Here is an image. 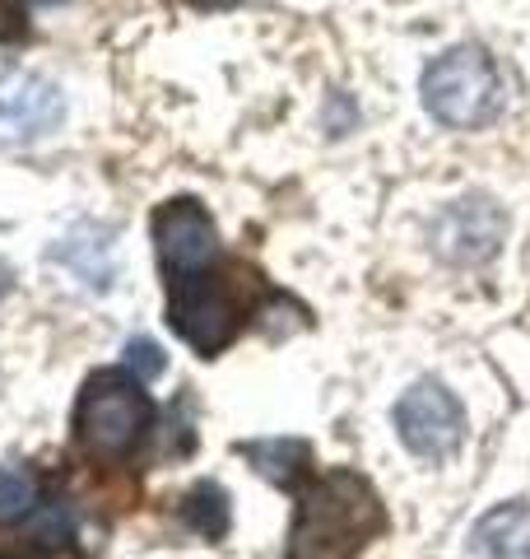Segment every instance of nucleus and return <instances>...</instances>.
Here are the masks:
<instances>
[{"instance_id": "obj_1", "label": "nucleus", "mask_w": 530, "mask_h": 559, "mask_svg": "<svg viewBox=\"0 0 530 559\" xmlns=\"http://www.w3.org/2000/svg\"><path fill=\"white\" fill-rule=\"evenodd\" d=\"M154 425V401L131 369H103L84 382L75 406V439L88 457H127Z\"/></svg>"}, {"instance_id": "obj_2", "label": "nucleus", "mask_w": 530, "mask_h": 559, "mask_svg": "<svg viewBox=\"0 0 530 559\" xmlns=\"http://www.w3.org/2000/svg\"><path fill=\"white\" fill-rule=\"evenodd\" d=\"M423 108L442 127L474 131L498 117L503 108V75L484 47H451L423 70Z\"/></svg>"}, {"instance_id": "obj_3", "label": "nucleus", "mask_w": 530, "mask_h": 559, "mask_svg": "<svg viewBox=\"0 0 530 559\" xmlns=\"http://www.w3.org/2000/svg\"><path fill=\"white\" fill-rule=\"evenodd\" d=\"M396 433H400V443L423 462L451 457V452L461 448V439H466L461 401L442 388V382L423 378L396 401Z\"/></svg>"}, {"instance_id": "obj_4", "label": "nucleus", "mask_w": 530, "mask_h": 559, "mask_svg": "<svg viewBox=\"0 0 530 559\" xmlns=\"http://www.w3.org/2000/svg\"><path fill=\"white\" fill-rule=\"evenodd\" d=\"M168 322L191 349L201 355H219V349L238 336V308L219 285H205L201 275L172 280L168 294Z\"/></svg>"}, {"instance_id": "obj_5", "label": "nucleus", "mask_w": 530, "mask_h": 559, "mask_svg": "<svg viewBox=\"0 0 530 559\" xmlns=\"http://www.w3.org/2000/svg\"><path fill=\"white\" fill-rule=\"evenodd\" d=\"M503 234H507V215L493 197H461L433 219V248H437V257L456 261V266H480V261H489L498 252Z\"/></svg>"}, {"instance_id": "obj_6", "label": "nucleus", "mask_w": 530, "mask_h": 559, "mask_svg": "<svg viewBox=\"0 0 530 559\" xmlns=\"http://www.w3.org/2000/svg\"><path fill=\"white\" fill-rule=\"evenodd\" d=\"M154 242H158V261L172 280H186V275H201L209 261L219 257V234L209 215L196 201H168L158 205L154 215Z\"/></svg>"}, {"instance_id": "obj_7", "label": "nucleus", "mask_w": 530, "mask_h": 559, "mask_svg": "<svg viewBox=\"0 0 530 559\" xmlns=\"http://www.w3.org/2000/svg\"><path fill=\"white\" fill-rule=\"evenodd\" d=\"M61 117H65V98L51 80L33 75V70H5L0 75V135L38 140L57 131Z\"/></svg>"}, {"instance_id": "obj_8", "label": "nucleus", "mask_w": 530, "mask_h": 559, "mask_svg": "<svg viewBox=\"0 0 530 559\" xmlns=\"http://www.w3.org/2000/svg\"><path fill=\"white\" fill-rule=\"evenodd\" d=\"M470 559H530V503H503L474 522Z\"/></svg>"}, {"instance_id": "obj_9", "label": "nucleus", "mask_w": 530, "mask_h": 559, "mask_svg": "<svg viewBox=\"0 0 530 559\" xmlns=\"http://www.w3.org/2000/svg\"><path fill=\"white\" fill-rule=\"evenodd\" d=\"M57 257L84 280V285H94V289H108L112 285V229L80 224V229L65 238V248Z\"/></svg>"}, {"instance_id": "obj_10", "label": "nucleus", "mask_w": 530, "mask_h": 559, "mask_svg": "<svg viewBox=\"0 0 530 559\" xmlns=\"http://www.w3.org/2000/svg\"><path fill=\"white\" fill-rule=\"evenodd\" d=\"M38 509V476L24 466H0V527H14Z\"/></svg>"}, {"instance_id": "obj_11", "label": "nucleus", "mask_w": 530, "mask_h": 559, "mask_svg": "<svg viewBox=\"0 0 530 559\" xmlns=\"http://www.w3.org/2000/svg\"><path fill=\"white\" fill-rule=\"evenodd\" d=\"M246 452V462H256L261 476H270L279 485H293L298 480V471L308 466V448L303 443H285V439H275V443H252V448H242Z\"/></svg>"}, {"instance_id": "obj_12", "label": "nucleus", "mask_w": 530, "mask_h": 559, "mask_svg": "<svg viewBox=\"0 0 530 559\" xmlns=\"http://www.w3.org/2000/svg\"><path fill=\"white\" fill-rule=\"evenodd\" d=\"M186 522L201 536L219 540L228 532V499H224V489L219 485H196V489H191V495H186Z\"/></svg>"}, {"instance_id": "obj_13", "label": "nucleus", "mask_w": 530, "mask_h": 559, "mask_svg": "<svg viewBox=\"0 0 530 559\" xmlns=\"http://www.w3.org/2000/svg\"><path fill=\"white\" fill-rule=\"evenodd\" d=\"M127 369L140 378V382H149L164 373V349H158L154 341H131L127 345Z\"/></svg>"}, {"instance_id": "obj_14", "label": "nucleus", "mask_w": 530, "mask_h": 559, "mask_svg": "<svg viewBox=\"0 0 530 559\" xmlns=\"http://www.w3.org/2000/svg\"><path fill=\"white\" fill-rule=\"evenodd\" d=\"M28 33V20H24V5L20 0H0V43H14Z\"/></svg>"}, {"instance_id": "obj_15", "label": "nucleus", "mask_w": 530, "mask_h": 559, "mask_svg": "<svg viewBox=\"0 0 530 559\" xmlns=\"http://www.w3.org/2000/svg\"><path fill=\"white\" fill-rule=\"evenodd\" d=\"M5 294H10V266L0 261V299H5Z\"/></svg>"}, {"instance_id": "obj_16", "label": "nucleus", "mask_w": 530, "mask_h": 559, "mask_svg": "<svg viewBox=\"0 0 530 559\" xmlns=\"http://www.w3.org/2000/svg\"><path fill=\"white\" fill-rule=\"evenodd\" d=\"M0 559H43V555H0Z\"/></svg>"}, {"instance_id": "obj_17", "label": "nucleus", "mask_w": 530, "mask_h": 559, "mask_svg": "<svg viewBox=\"0 0 530 559\" xmlns=\"http://www.w3.org/2000/svg\"><path fill=\"white\" fill-rule=\"evenodd\" d=\"M196 5H228V0H196Z\"/></svg>"}, {"instance_id": "obj_18", "label": "nucleus", "mask_w": 530, "mask_h": 559, "mask_svg": "<svg viewBox=\"0 0 530 559\" xmlns=\"http://www.w3.org/2000/svg\"><path fill=\"white\" fill-rule=\"evenodd\" d=\"M38 5H57V0H38Z\"/></svg>"}]
</instances>
